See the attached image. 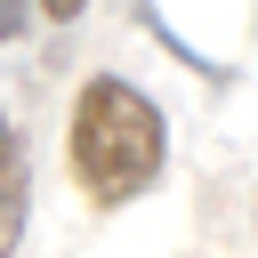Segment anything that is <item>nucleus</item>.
<instances>
[{
  "label": "nucleus",
  "instance_id": "nucleus-1",
  "mask_svg": "<svg viewBox=\"0 0 258 258\" xmlns=\"http://www.w3.org/2000/svg\"><path fill=\"white\" fill-rule=\"evenodd\" d=\"M64 153H73V177L89 202H129L161 177V153H169V129H161V105L121 81V73H97L81 97H73V129H64Z\"/></svg>",
  "mask_w": 258,
  "mask_h": 258
},
{
  "label": "nucleus",
  "instance_id": "nucleus-2",
  "mask_svg": "<svg viewBox=\"0 0 258 258\" xmlns=\"http://www.w3.org/2000/svg\"><path fill=\"white\" fill-rule=\"evenodd\" d=\"M24 202H32V177H24V145H16L8 113H0V258H8V250H16V234H24Z\"/></svg>",
  "mask_w": 258,
  "mask_h": 258
},
{
  "label": "nucleus",
  "instance_id": "nucleus-3",
  "mask_svg": "<svg viewBox=\"0 0 258 258\" xmlns=\"http://www.w3.org/2000/svg\"><path fill=\"white\" fill-rule=\"evenodd\" d=\"M32 8H40V16H56V24H73V16L89 8V0H32Z\"/></svg>",
  "mask_w": 258,
  "mask_h": 258
},
{
  "label": "nucleus",
  "instance_id": "nucleus-4",
  "mask_svg": "<svg viewBox=\"0 0 258 258\" xmlns=\"http://www.w3.org/2000/svg\"><path fill=\"white\" fill-rule=\"evenodd\" d=\"M24 32V0H0V40H16Z\"/></svg>",
  "mask_w": 258,
  "mask_h": 258
}]
</instances>
